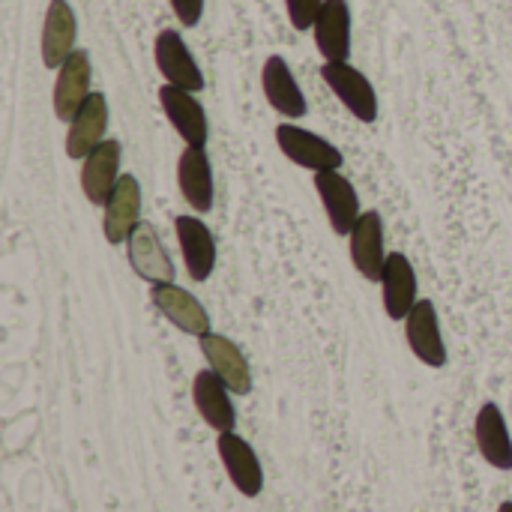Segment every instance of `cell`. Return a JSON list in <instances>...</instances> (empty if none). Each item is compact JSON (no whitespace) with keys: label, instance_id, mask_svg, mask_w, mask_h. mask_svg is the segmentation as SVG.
<instances>
[{"label":"cell","instance_id":"6da1fadb","mask_svg":"<svg viewBox=\"0 0 512 512\" xmlns=\"http://www.w3.org/2000/svg\"><path fill=\"white\" fill-rule=\"evenodd\" d=\"M276 144L294 165H300L306 171H339L345 165V156L336 144H330L327 138H321L303 126L279 123Z\"/></svg>","mask_w":512,"mask_h":512},{"label":"cell","instance_id":"7a4b0ae2","mask_svg":"<svg viewBox=\"0 0 512 512\" xmlns=\"http://www.w3.org/2000/svg\"><path fill=\"white\" fill-rule=\"evenodd\" d=\"M321 78L360 123L378 120V93L360 69H354L351 63H324Z\"/></svg>","mask_w":512,"mask_h":512},{"label":"cell","instance_id":"3957f363","mask_svg":"<svg viewBox=\"0 0 512 512\" xmlns=\"http://www.w3.org/2000/svg\"><path fill=\"white\" fill-rule=\"evenodd\" d=\"M153 57H156V69L165 78V84L201 93L207 87V78L201 72V66L195 63L192 51L186 48L183 36L177 30H162L153 42Z\"/></svg>","mask_w":512,"mask_h":512},{"label":"cell","instance_id":"277c9868","mask_svg":"<svg viewBox=\"0 0 512 512\" xmlns=\"http://www.w3.org/2000/svg\"><path fill=\"white\" fill-rule=\"evenodd\" d=\"M312 183L318 189V198L324 204V213L330 219V228L339 237H348L357 225V219L363 216L360 210V195L354 189V183L339 174V171H315Z\"/></svg>","mask_w":512,"mask_h":512},{"label":"cell","instance_id":"5b68a950","mask_svg":"<svg viewBox=\"0 0 512 512\" xmlns=\"http://www.w3.org/2000/svg\"><path fill=\"white\" fill-rule=\"evenodd\" d=\"M159 105H162L168 123L174 126V132L186 141V147H207V138H210L207 111L195 99L192 90L162 84L159 87Z\"/></svg>","mask_w":512,"mask_h":512},{"label":"cell","instance_id":"8992f818","mask_svg":"<svg viewBox=\"0 0 512 512\" xmlns=\"http://www.w3.org/2000/svg\"><path fill=\"white\" fill-rule=\"evenodd\" d=\"M405 339L414 357L429 366V369H444L447 366V345L438 321V309L432 300H417V306L405 318Z\"/></svg>","mask_w":512,"mask_h":512},{"label":"cell","instance_id":"52a82bcc","mask_svg":"<svg viewBox=\"0 0 512 512\" xmlns=\"http://www.w3.org/2000/svg\"><path fill=\"white\" fill-rule=\"evenodd\" d=\"M348 249H351V261H354L357 273L366 282L384 279L387 252H384V219L378 210H363L354 231L348 234Z\"/></svg>","mask_w":512,"mask_h":512},{"label":"cell","instance_id":"ba28073f","mask_svg":"<svg viewBox=\"0 0 512 512\" xmlns=\"http://www.w3.org/2000/svg\"><path fill=\"white\" fill-rule=\"evenodd\" d=\"M120 159L123 147L114 138H105L81 159V192L90 204H105L120 183Z\"/></svg>","mask_w":512,"mask_h":512},{"label":"cell","instance_id":"9c48e42d","mask_svg":"<svg viewBox=\"0 0 512 512\" xmlns=\"http://www.w3.org/2000/svg\"><path fill=\"white\" fill-rule=\"evenodd\" d=\"M102 234L111 246H120L132 237V231L141 225V183L135 174H123L114 186L111 198L102 204Z\"/></svg>","mask_w":512,"mask_h":512},{"label":"cell","instance_id":"30bf717a","mask_svg":"<svg viewBox=\"0 0 512 512\" xmlns=\"http://www.w3.org/2000/svg\"><path fill=\"white\" fill-rule=\"evenodd\" d=\"M90 78H93L90 54L75 48L69 60L57 69V81H54V117L57 120L72 123V117L90 99Z\"/></svg>","mask_w":512,"mask_h":512},{"label":"cell","instance_id":"8fae6325","mask_svg":"<svg viewBox=\"0 0 512 512\" xmlns=\"http://www.w3.org/2000/svg\"><path fill=\"white\" fill-rule=\"evenodd\" d=\"M150 300L153 306L180 330V333H189V336H207L213 333L210 330V315L207 309L201 306V300L195 294H189L186 288L174 285V282H165V285H153L150 288Z\"/></svg>","mask_w":512,"mask_h":512},{"label":"cell","instance_id":"7c38bea8","mask_svg":"<svg viewBox=\"0 0 512 512\" xmlns=\"http://www.w3.org/2000/svg\"><path fill=\"white\" fill-rule=\"evenodd\" d=\"M180 255L192 282H207L216 270V237L198 216H177L174 219Z\"/></svg>","mask_w":512,"mask_h":512},{"label":"cell","instance_id":"4fadbf2b","mask_svg":"<svg viewBox=\"0 0 512 512\" xmlns=\"http://www.w3.org/2000/svg\"><path fill=\"white\" fill-rule=\"evenodd\" d=\"M216 450H219V459H222L234 489L243 498H258L261 489H264V468H261L258 456L252 450V444L243 441L234 432H222L216 438Z\"/></svg>","mask_w":512,"mask_h":512},{"label":"cell","instance_id":"5bb4252c","mask_svg":"<svg viewBox=\"0 0 512 512\" xmlns=\"http://www.w3.org/2000/svg\"><path fill=\"white\" fill-rule=\"evenodd\" d=\"M126 255H129V264L132 270L150 282V285H165V282H174V264L156 234V228L150 222H141L132 237L126 240Z\"/></svg>","mask_w":512,"mask_h":512},{"label":"cell","instance_id":"9a60e30c","mask_svg":"<svg viewBox=\"0 0 512 512\" xmlns=\"http://www.w3.org/2000/svg\"><path fill=\"white\" fill-rule=\"evenodd\" d=\"M315 45L324 63H348L351 57V6L348 0H324L315 18Z\"/></svg>","mask_w":512,"mask_h":512},{"label":"cell","instance_id":"2e32d148","mask_svg":"<svg viewBox=\"0 0 512 512\" xmlns=\"http://www.w3.org/2000/svg\"><path fill=\"white\" fill-rule=\"evenodd\" d=\"M201 354H204L207 366L228 384L231 393H237V396H249L252 393L249 360H246V354L228 336H219V333L201 336Z\"/></svg>","mask_w":512,"mask_h":512},{"label":"cell","instance_id":"e0dca14e","mask_svg":"<svg viewBox=\"0 0 512 512\" xmlns=\"http://www.w3.org/2000/svg\"><path fill=\"white\" fill-rule=\"evenodd\" d=\"M261 87H264V96L267 102L273 105V111H279L282 117L288 120H300L306 117L309 105H306V96L291 72V66L285 63V57L279 54H270L264 60V69H261Z\"/></svg>","mask_w":512,"mask_h":512},{"label":"cell","instance_id":"ac0fdd59","mask_svg":"<svg viewBox=\"0 0 512 512\" xmlns=\"http://www.w3.org/2000/svg\"><path fill=\"white\" fill-rule=\"evenodd\" d=\"M177 186L180 195L189 201V207L195 213H210L213 210V165L204 147H186L177 159Z\"/></svg>","mask_w":512,"mask_h":512},{"label":"cell","instance_id":"d6986e66","mask_svg":"<svg viewBox=\"0 0 512 512\" xmlns=\"http://www.w3.org/2000/svg\"><path fill=\"white\" fill-rule=\"evenodd\" d=\"M192 402L198 408V414L204 417V423L213 432H234L237 426V414L231 405V390L228 384L213 372V369H201L192 381Z\"/></svg>","mask_w":512,"mask_h":512},{"label":"cell","instance_id":"ffe728a7","mask_svg":"<svg viewBox=\"0 0 512 512\" xmlns=\"http://www.w3.org/2000/svg\"><path fill=\"white\" fill-rule=\"evenodd\" d=\"M75 36H78V21L69 6V0H51L45 9L42 21V63L48 69H60L69 54L75 51Z\"/></svg>","mask_w":512,"mask_h":512},{"label":"cell","instance_id":"44dd1931","mask_svg":"<svg viewBox=\"0 0 512 512\" xmlns=\"http://www.w3.org/2000/svg\"><path fill=\"white\" fill-rule=\"evenodd\" d=\"M381 291H384V312H387V318L405 321L408 312L420 300L417 297V273H414V264L408 261V255H402V252H390L387 255Z\"/></svg>","mask_w":512,"mask_h":512},{"label":"cell","instance_id":"7402d4cb","mask_svg":"<svg viewBox=\"0 0 512 512\" xmlns=\"http://www.w3.org/2000/svg\"><path fill=\"white\" fill-rule=\"evenodd\" d=\"M108 129V99L105 93H90V99L81 105V111L72 117L66 129V156L84 159L96 144L105 141Z\"/></svg>","mask_w":512,"mask_h":512},{"label":"cell","instance_id":"603a6c76","mask_svg":"<svg viewBox=\"0 0 512 512\" xmlns=\"http://www.w3.org/2000/svg\"><path fill=\"white\" fill-rule=\"evenodd\" d=\"M474 435H477V447L480 456L498 468V471H512V438L504 420V411L495 402H486L477 414L474 423Z\"/></svg>","mask_w":512,"mask_h":512},{"label":"cell","instance_id":"cb8c5ba5","mask_svg":"<svg viewBox=\"0 0 512 512\" xmlns=\"http://www.w3.org/2000/svg\"><path fill=\"white\" fill-rule=\"evenodd\" d=\"M324 0H285V12H288V21L294 24V30H312L315 27V18L321 12Z\"/></svg>","mask_w":512,"mask_h":512},{"label":"cell","instance_id":"d4e9b609","mask_svg":"<svg viewBox=\"0 0 512 512\" xmlns=\"http://www.w3.org/2000/svg\"><path fill=\"white\" fill-rule=\"evenodd\" d=\"M168 3L183 27H198V21L204 15V0H168Z\"/></svg>","mask_w":512,"mask_h":512},{"label":"cell","instance_id":"484cf974","mask_svg":"<svg viewBox=\"0 0 512 512\" xmlns=\"http://www.w3.org/2000/svg\"><path fill=\"white\" fill-rule=\"evenodd\" d=\"M498 512H512V501H504V504L498 507Z\"/></svg>","mask_w":512,"mask_h":512}]
</instances>
